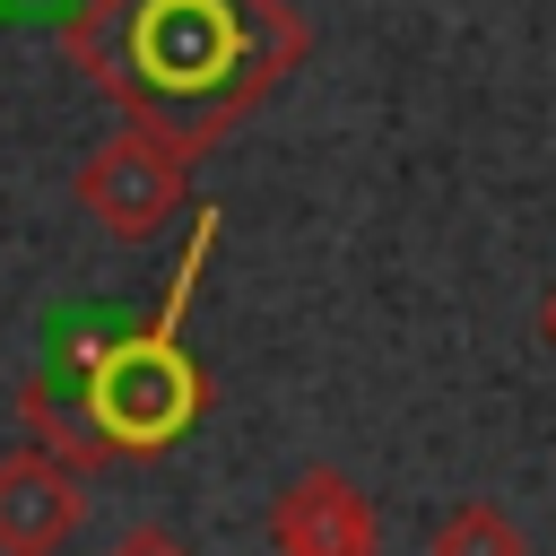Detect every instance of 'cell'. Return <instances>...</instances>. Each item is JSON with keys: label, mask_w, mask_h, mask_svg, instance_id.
Instances as JSON below:
<instances>
[{"label": "cell", "mask_w": 556, "mask_h": 556, "mask_svg": "<svg viewBox=\"0 0 556 556\" xmlns=\"http://www.w3.org/2000/svg\"><path fill=\"white\" fill-rule=\"evenodd\" d=\"M61 52L130 130L208 156L304 70L313 26L287 0H78Z\"/></svg>", "instance_id": "6da1fadb"}, {"label": "cell", "mask_w": 556, "mask_h": 556, "mask_svg": "<svg viewBox=\"0 0 556 556\" xmlns=\"http://www.w3.org/2000/svg\"><path fill=\"white\" fill-rule=\"evenodd\" d=\"M208 252H217V208L191 217L182 261H174V278H165V295H156L148 321L104 330V339H78L70 356H52V365H35V374L17 382V426H26V443H43L52 460H70V469L87 478V469H122V460L174 452V443L217 408V382H208V365H200L191 339H182L191 287H200Z\"/></svg>", "instance_id": "7a4b0ae2"}, {"label": "cell", "mask_w": 556, "mask_h": 556, "mask_svg": "<svg viewBox=\"0 0 556 556\" xmlns=\"http://www.w3.org/2000/svg\"><path fill=\"white\" fill-rule=\"evenodd\" d=\"M70 200H78L113 243H156V235L182 217V200H191V156L165 148L156 130H130V122H122L113 139H96V148L78 156Z\"/></svg>", "instance_id": "3957f363"}, {"label": "cell", "mask_w": 556, "mask_h": 556, "mask_svg": "<svg viewBox=\"0 0 556 556\" xmlns=\"http://www.w3.org/2000/svg\"><path fill=\"white\" fill-rule=\"evenodd\" d=\"M269 547H278V556H374V547H382L374 495H365L348 469L313 460V469H295V478L278 486V504H269Z\"/></svg>", "instance_id": "277c9868"}, {"label": "cell", "mask_w": 556, "mask_h": 556, "mask_svg": "<svg viewBox=\"0 0 556 556\" xmlns=\"http://www.w3.org/2000/svg\"><path fill=\"white\" fill-rule=\"evenodd\" d=\"M87 521V486L43 443L0 452V556H61Z\"/></svg>", "instance_id": "5b68a950"}, {"label": "cell", "mask_w": 556, "mask_h": 556, "mask_svg": "<svg viewBox=\"0 0 556 556\" xmlns=\"http://www.w3.org/2000/svg\"><path fill=\"white\" fill-rule=\"evenodd\" d=\"M426 556H530V539H521L495 504H460V513H443V521H434Z\"/></svg>", "instance_id": "8992f818"}, {"label": "cell", "mask_w": 556, "mask_h": 556, "mask_svg": "<svg viewBox=\"0 0 556 556\" xmlns=\"http://www.w3.org/2000/svg\"><path fill=\"white\" fill-rule=\"evenodd\" d=\"M104 556H191V539H174L165 521H139V530H122Z\"/></svg>", "instance_id": "52a82bcc"}, {"label": "cell", "mask_w": 556, "mask_h": 556, "mask_svg": "<svg viewBox=\"0 0 556 556\" xmlns=\"http://www.w3.org/2000/svg\"><path fill=\"white\" fill-rule=\"evenodd\" d=\"M547 339H556V304H547Z\"/></svg>", "instance_id": "ba28073f"}]
</instances>
